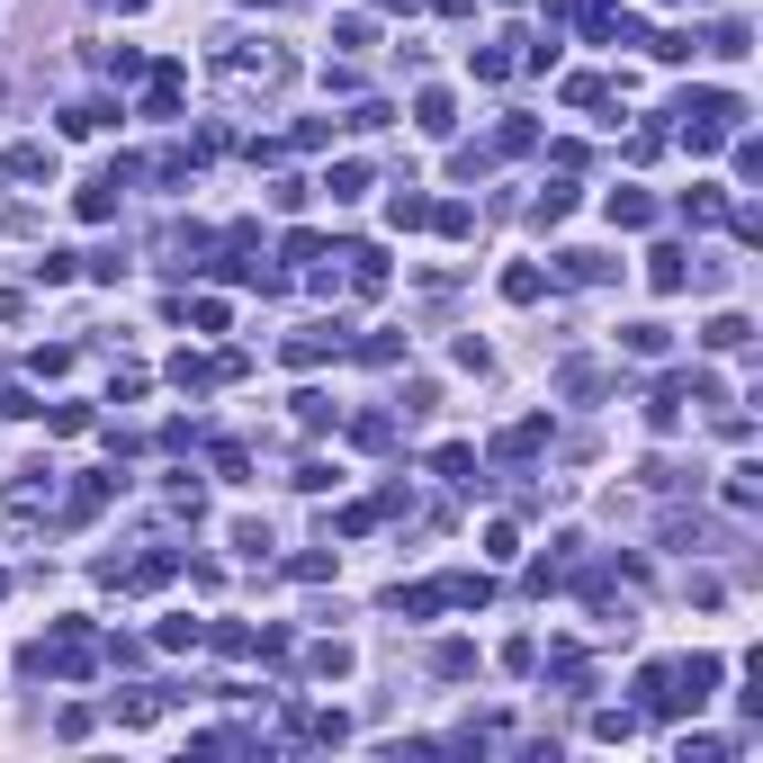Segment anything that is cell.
Masks as SVG:
<instances>
[{
  "label": "cell",
  "mask_w": 763,
  "mask_h": 763,
  "mask_svg": "<svg viewBox=\"0 0 763 763\" xmlns=\"http://www.w3.org/2000/svg\"><path fill=\"white\" fill-rule=\"evenodd\" d=\"M449 171H458V180H485V171H495V153H485V145H458Z\"/></svg>",
  "instance_id": "obj_31"
},
{
  "label": "cell",
  "mask_w": 763,
  "mask_h": 763,
  "mask_svg": "<svg viewBox=\"0 0 763 763\" xmlns=\"http://www.w3.org/2000/svg\"><path fill=\"white\" fill-rule=\"evenodd\" d=\"M45 171H54L45 145H10V153H0V180H45Z\"/></svg>",
  "instance_id": "obj_11"
},
{
  "label": "cell",
  "mask_w": 763,
  "mask_h": 763,
  "mask_svg": "<svg viewBox=\"0 0 763 763\" xmlns=\"http://www.w3.org/2000/svg\"><path fill=\"white\" fill-rule=\"evenodd\" d=\"M10 315H19V288H0V324H10Z\"/></svg>",
  "instance_id": "obj_37"
},
{
  "label": "cell",
  "mask_w": 763,
  "mask_h": 763,
  "mask_svg": "<svg viewBox=\"0 0 763 763\" xmlns=\"http://www.w3.org/2000/svg\"><path fill=\"white\" fill-rule=\"evenodd\" d=\"M647 279H656V288L674 297V288L691 279V269H682V252H674V243H656V252H647Z\"/></svg>",
  "instance_id": "obj_15"
},
{
  "label": "cell",
  "mask_w": 763,
  "mask_h": 763,
  "mask_svg": "<svg viewBox=\"0 0 763 763\" xmlns=\"http://www.w3.org/2000/svg\"><path fill=\"white\" fill-rule=\"evenodd\" d=\"M539 145V126L530 117H504V135H495V153H530Z\"/></svg>",
  "instance_id": "obj_27"
},
{
  "label": "cell",
  "mask_w": 763,
  "mask_h": 763,
  "mask_svg": "<svg viewBox=\"0 0 763 763\" xmlns=\"http://www.w3.org/2000/svg\"><path fill=\"white\" fill-rule=\"evenodd\" d=\"M504 297H512V306H539V297H548V279H539L530 261H512V269H504Z\"/></svg>",
  "instance_id": "obj_16"
},
{
  "label": "cell",
  "mask_w": 763,
  "mask_h": 763,
  "mask_svg": "<svg viewBox=\"0 0 763 763\" xmlns=\"http://www.w3.org/2000/svg\"><path fill=\"white\" fill-rule=\"evenodd\" d=\"M306 665H315V674H324V682H341V674H351V665H360V656H351V647H341V638H324V647H315V656H306Z\"/></svg>",
  "instance_id": "obj_23"
},
{
  "label": "cell",
  "mask_w": 763,
  "mask_h": 763,
  "mask_svg": "<svg viewBox=\"0 0 763 763\" xmlns=\"http://www.w3.org/2000/svg\"><path fill=\"white\" fill-rule=\"evenodd\" d=\"M719 674H728L719 656H682V665H674V691H682V701H691V710H701V701H710V691H719Z\"/></svg>",
  "instance_id": "obj_2"
},
{
  "label": "cell",
  "mask_w": 763,
  "mask_h": 763,
  "mask_svg": "<svg viewBox=\"0 0 763 763\" xmlns=\"http://www.w3.org/2000/svg\"><path fill=\"white\" fill-rule=\"evenodd\" d=\"M745 341H754L745 315H710V324H701V351H745Z\"/></svg>",
  "instance_id": "obj_8"
},
{
  "label": "cell",
  "mask_w": 763,
  "mask_h": 763,
  "mask_svg": "<svg viewBox=\"0 0 763 763\" xmlns=\"http://www.w3.org/2000/svg\"><path fill=\"white\" fill-rule=\"evenodd\" d=\"M216 476H225V485H243V476H252V449H243V441H225V449H216Z\"/></svg>",
  "instance_id": "obj_33"
},
{
  "label": "cell",
  "mask_w": 763,
  "mask_h": 763,
  "mask_svg": "<svg viewBox=\"0 0 763 763\" xmlns=\"http://www.w3.org/2000/svg\"><path fill=\"white\" fill-rule=\"evenodd\" d=\"M386 225H395V234H404V225H432V198L413 189V180H404V189H386Z\"/></svg>",
  "instance_id": "obj_6"
},
{
  "label": "cell",
  "mask_w": 763,
  "mask_h": 763,
  "mask_svg": "<svg viewBox=\"0 0 763 763\" xmlns=\"http://www.w3.org/2000/svg\"><path fill=\"white\" fill-rule=\"evenodd\" d=\"M647 423H656V432H674V423H682V378H656V395H647Z\"/></svg>",
  "instance_id": "obj_13"
},
{
  "label": "cell",
  "mask_w": 763,
  "mask_h": 763,
  "mask_svg": "<svg viewBox=\"0 0 763 763\" xmlns=\"http://www.w3.org/2000/svg\"><path fill=\"white\" fill-rule=\"evenodd\" d=\"M99 665V647H91V629H82V619H63V629H54V647L36 638L28 656H19V674H45V682H82Z\"/></svg>",
  "instance_id": "obj_1"
},
{
  "label": "cell",
  "mask_w": 763,
  "mask_h": 763,
  "mask_svg": "<svg viewBox=\"0 0 763 763\" xmlns=\"http://www.w3.org/2000/svg\"><path fill=\"white\" fill-rule=\"evenodd\" d=\"M216 378H225V360H189V351L171 360V386H189V395H198V386H216Z\"/></svg>",
  "instance_id": "obj_18"
},
{
  "label": "cell",
  "mask_w": 763,
  "mask_h": 763,
  "mask_svg": "<svg viewBox=\"0 0 763 763\" xmlns=\"http://www.w3.org/2000/svg\"><path fill=\"white\" fill-rule=\"evenodd\" d=\"M530 216H539V225H566V216H575V189H566V180H548V189L530 198Z\"/></svg>",
  "instance_id": "obj_14"
},
{
  "label": "cell",
  "mask_w": 763,
  "mask_h": 763,
  "mask_svg": "<svg viewBox=\"0 0 763 763\" xmlns=\"http://www.w3.org/2000/svg\"><path fill=\"white\" fill-rule=\"evenodd\" d=\"M512 63H521L512 45H476V82H512Z\"/></svg>",
  "instance_id": "obj_24"
},
{
  "label": "cell",
  "mask_w": 763,
  "mask_h": 763,
  "mask_svg": "<svg viewBox=\"0 0 763 763\" xmlns=\"http://www.w3.org/2000/svg\"><path fill=\"white\" fill-rule=\"evenodd\" d=\"M351 441H369V449H386V441H395V423H386V413H360V423H351Z\"/></svg>",
  "instance_id": "obj_35"
},
{
  "label": "cell",
  "mask_w": 763,
  "mask_h": 763,
  "mask_svg": "<svg viewBox=\"0 0 763 763\" xmlns=\"http://www.w3.org/2000/svg\"><path fill=\"white\" fill-rule=\"evenodd\" d=\"M332 351H351V341H341V324H306V332L288 341V369H315V360H332Z\"/></svg>",
  "instance_id": "obj_3"
},
{
  "label": "cell",
  "mask_w": 763,
  "mask_h": 763,
  "mask_svg": "<svg viewBox=\"0 0 763 763\" xmlns=\"http://www.w3.org/2000/svg\"><path fill=\"white\" fill-rule=\"evenodd\" d=\"M297 423H306V432H332V395L306 386V395H297Z\"/></svg>",
  "instance_id": "obj_30"
},
{
  "label": "cell",
  "mask_w": 763,
  "mask_h": 763,
  "mask_svg": "<svg viewBox=\"0 0 763 763\" xmlns=\"http://www.w3.org/2000/svg\"><path fill=\"white\" fill-rule=\"evenodd\" d=\"M539 441H548V423H539V413H530V423H512V432H504V441H495V458H530V449H539Z\"/></svg>",
  "instance_id": "obj_19"
},
{
  "label": "cell",
  "mask_w": 763,
  "mask_h": 763,
  "mask_svg": "<svg viewBox=\"0 0 763 763\" xmlns=\"http://www.w3.org/2000/svg\"><path fill=\"white\" fill-rule=\"evenodd\" d=\"M288 575H297V584H324V575H332V548H306V558H297Z\"/></svg>",
  "instance_id": "obj_36"
},
{
  "label": "cell",
  "mask_w": 763,
  "mask_h": 763,
  "mask_svg": "<svg viewBox=\"0 0 763 763\" xmlns=\"http://www.w3.org/2000/svg\"><path fill=\"white\" fill-rule=\"evenodd\" d=\"M243 10H279V0H243Z\"/></svg>",
  "instance_id": "obj_38"
},
{
  "label": "cell",
  "mask_w": 763,
  "mask_h": 763,
  "mask_svg": "<svg viewBox=\"0 0 763 763\" xmlns=\"http://www.w3.org/2000/svg\"><path fill=\"white\" fill-rule=\"evenodd\" d=\"M360 360H369V369H395V360H404V341H395V332H369V341H360Z\"/></svg>",
  "instance_id": "obj_28"
},
{
  "label": "cell",
  "mask_w": 763,
  "mask_h": 763,
  "mask_svg": "<svg viewBox=\"0 0 763 763\" xmlns=\"http://www.w3.org/2000/svg\"><path fill=\"white\" fill-rule=\"evenodd\" d=\"M413 126H423V135H449V126H458V99H449V91H423V99H413Z\"/></svg>",
  "instance_id": "obj_10"
},
{
  "label": "cell",
  "mask_w": 763,
  "mask_h": 763,
  "mask_svg": "<svg viewBox=\"0 0 763 763\" xmlns=\"http://www.w3.org/2000/svg\"><path fill=\"white\" fill-rule=\"evenodd\" d=\"M611 225H619V234H647V225H656V198H647V189H611Z\"/></svg>",
  "instance_id": "obj_4"
},
{
  "label": "cell",
  "mask_w": 763,
  "mask_h": 763,
  "mask_svg": "<svg viewBox=\"0 0 763 763\" xmlns=\"http://www.w3.org/2000/svg\"><path fill=\"white\" fill-rule=\"evenodd\" d=\"M728 504H736V512L763 504V467H728Z\"/></svg>",
  "instance_id": "obj_22"
},
{
  "label": "cell",
  "mask_w": 763,
  "mask_h": 763,
  "mask_svg": "<svg viewBox=\"0 0 763 763\" xmlns=\"http://www.w3.org/2000/svg\"><path fill=\"white\" fill-rule=\"evenodd\" d=\"M432 467H441L449 485H476V449H467V441H449V449H432Z\"/></svg>",
  "instance_id": "obj_20"
},
{
  "label": "cell",
  "mask_w": 763,
  "mask_h": 763,
  "mask_svg": "<svg viewBox=\"0 0 763 763\" xmlns=\"http://www.w3.org/2000/svg\"><path fill=\"white\" fill-rule=\"evenodd\" d=\"M441 602H449V584H395L386 593V611H404V619H432Z\"/></svg>",
  "instance_id": "obj_5"
},
{
  "label": "cell",
  "mask_w": 763,
  "mask_h": 763,
  "mask_svg": "<svg viewBox=\"0 0 763 763\" xmlns=\"http://www.w3.org/2000/svg\"><path fill=\"white\" fill-rule=\"evenodd\" d=\"M558 279H566V288H602L611 261H602V252H558Z\"/></svg>",
  "instance_id": "obj_7"
},
{
  "label": "cell",
  "mask_w": 763,
  "mask_h": 763,
  "mask_svg": "<svg viewBox=\"0 0 763 763\" xmlns=\"http://www.w3.org/2000/svg\"><path fill=\"white\" fill-rule=\"evenodd\" d=\"M682 216H691V225H719V216H728V198H719V189H691V198H682Z\"/></svg>",
  "instance_id": "obj_26"
},
{
  "label": "cell",
  "mask_w": 763,
  "mask_h": 763,
  "mask_svg": "<svg viewBox=\"0 0 763 763\" xmlns=\"http://www.w3.org/2000/svg\"><path fill=\"white\" fill-rule=\"evenodd\" d=\"M153 710H162V691H126V701H117V719H126V728H145Z\"/></svg>",
  "instance_id": "obj_32"
},
{
  "label": "cell",
  "mask_w": 763,
  "mask_h": 763,
  "mask_svg": "<svg viewBox=\"0 0 763 763\" xmlns=\"http://www.w3.org/2000/svg\"><path fill=\"white\" fill-rule=\"evenodd\" d=\"M324 189H332V198H360V189H369V162H332Z\"/></svg>",
  "instance_id": "obj_29"
},
{
  "label": "cell",
  "mask_w": 763,
  "mask_h": 763,
  "mask_svg": "<svg viewBox=\"0 0 763 763\" xmlns=\"http://www.w3.org/2000/svg\"><path fill=\"white\" fill-rule=\"evenodd\" d=\"M593 736H611V745H629V736H638V710H593Z\"/></svg>",
  "instance_id": "obj_25"
},
{
  "label": "cell",
  "mask_w": 763,
  "mask_h": 763,
  "mask_svg": "<svg viewBox=\"0 0 763 763\" xmlns=\"http://www.w3.org/2000/svg\"><path fill=\"white\" fill-rule=\"evenodd\" d=\"M145 117H180V63H153V91H145Z\"/></svg>",
  "instance_id": "obj_9"
},
{
  "label": "cell",
  "mask_w": 763,
  "mask_h": 763,
  "mask_svg": "<svg viewBox=\"0 0 763 763\" xmlns=\"http://www.w3.org/2000/svg\"><path fill=\"white\" fill-rule=\"evenodd\" d=\"M432 674H449V682H467V674H476V647H467V638H449V647H432Z\"/></svg>",
  "instance_id": "obj_21"
},
{
  "label": "cell",
  "mask_w": 763,
  "mask_h": 763,
  "mask_svg": "<svg viewBox=\"0 0 763 763\" xmlns=\"http://www.w3.org/2000/svg\"><path fill=\"white\" fill-rule=\"evenodd\" d=\"M153 638H162V647H198V638H206V619H162Z\"/></svg>",
  "instance_id": "obj_34"
},
{
  "label": "cell",
  "mask_w": 763,
  "mask_h": 763,
  "mask_svg": "<svg viewBox=\"0 0 763 763\" xmlns=\"http://www.w3.org/2000/svg\"><path fill=\"white\" fill-rule=\"evenodd\" d=\"M108 117H117V108H108V99H73V108H63V135H99V126H108Z\"/></svg>",
  "instance_id": "obj_17"
},
{
  "label": "cell",
  "mask_w": 763,
  "mask_h": 763,
  "mask_svg": "<svg viewBox=\"0 0 763 763\" xmlns=\"http://www.w3.org/2000/svg\"><path fill=\"white\" fill-rule=\"evenodd\" d=\"M619 351H629V360H665L674 332H665V324H629V332H619Z\"/></svg>",
  "instance_id": "obj_12"
}]
</instances>
